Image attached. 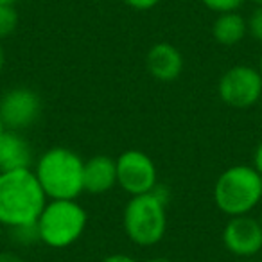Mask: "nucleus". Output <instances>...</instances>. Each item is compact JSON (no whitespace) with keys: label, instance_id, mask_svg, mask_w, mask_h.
Instances as JSON below:
<instances>
[{"label":"nucleus","instance_id":"nucleus-18","mask_svg":"<svg viewBox=\"0 0 262 262\" xmlns=\"http://www.w3.org/2000/svg\"><path fill=\"white\" fill-rule=\"evenodd\" d=\"M101 262H139V260L133 258L131 255H126V253H113V255L104 257Z\"/></svg>","mask_w":262,"mask_h":262},{"label":"nucleus","instance_id":"nucleus-13","mask_svg":"<svg viewBox=\"0 0 262 262\" xmlns=\"http://www.w3.org/2000/svg\"><path fill=\"white\" fill-rule=\"evenodd\" d=\"M248 24L239 11L221 13L212 24V36L223 47H235L246 38Z\"/></svg>","mask_w":262,"mask_h":262},{"label":"nucleus","instance_id":"nucleus-7","mask_svg":"<svg viewBox=\"0 0 262 262\" xmlns=\"http://www.w3.org/2000/svg\"><path fill=\"white\" fill-rule=\"evenodd\" d=\"M117 164V185L129 196L151 192L158 187L157 165L149 155L139 149H127L120 153Z\"/></svg>","mask_w":262,"mask_h":262},{"label":"nucleus","instance_id":"nucleus-9","mask_svg":"<svg viewBox=\"0 0 262 262\" xmlns=\"http://www.w3.org/2000/svg\"><path fill=\"white\" fill-rule=\"evenodd\" d=\"M223 244L226 251L235 257H253L262 250V225L258 219L235 215L226 221L223 228Z\"/></svg>","mask_w":262,"mask_h":262},{"label":"nucleus","instance_id":"nucleus-27","mask_svg":"<svg viewBox=\"0 0 262 262\" xmlns=\"http://www.w3.org/2000/svg\"><path fill=\"white\" fill-rule=\"evenodd\" d=\"M258 102H260V108H262V97H260V101H258Z\"/></svg>","mask_w":262,"mask_h":262},{"label":"nucleus","instance_id":"nucleus-28","mask_svg":"<svg viewBox=\"0 0 262 262\" xmlns=\"http://www.w3.org/2000/svg\"><path fill=\"white\" fill-rule=\"evenodd\" d=\"M258 221H260V225H262V215H260V219H258Z\"/></svg>","mask_w":262,"mask_h":262},{"label":"nucleus","instance_id":"nucleus-5","mask_svg":"<svg viewBox=\"0 0 262 262\" xmlns=\"http://www.w3.org/2000/svg\"><path fill=\"white\" fill-rule=\"evenodd\" d=\"M88 225V214L76 200H49L36 225L38 241L49 248H69L79 241Z\"/></svg>","mask_w":262,"mask_h":262},{"label":"nucleus","instance_id":"nucleus-10","mask_svg":"<svg viewBox=\"0 0 262 262\" xmlns=\"http://www.w3.org/2000/svg\"><path fill=\"white\" fill-rule=\"evenodd\" d=\"M146 69L157 81L169 83L183 72V56L169 41H158L147 51Z\"/></svg>","mask_w":262,"mask_h":262},{"label":"nucleus","instance_id":"nucleus-21","mask_svg":"<svg viewBox=\"0 0 262 262\" xmlns=\"http://www.w3.org/2000/svg\"><path fill=\"white\" fill-rule=\"evenodd\" d=\"M4 67H6V51H4V47H2V43H0V74H2Z\"/></svg>","mask_w":262,"mask_h":262},{"label":"nucleus","instance_id":"nucleus-11","mask_svg":"<svg viewBox=\"0 0 262 262\" xmlns=\"http://www.w3.org/2000/svg\"><path fill=\"white\" fill-rule=\"evenodd\" d=\"M117 185V164L115 158L108 155H95L84 160L83 169V190L88 194H106Z\"/></svg>","mask_w":262,"mask_h":262},{"label":"nucleus","instance_id":"nucleus-12","mask_svg":"<svg viewBox=\"0 0 262 262\" xmlns=\"http://www.w3.org/2000/svg\"><path fill=\"white\" fill-rule=\"evenodd\" d=\"M33 151L20 131L6 129L0 135V172L31 169Z\"/></svg>","mask_w":262,"mask_h":262},{"label":"nucleus","instance_id":"nucleus-2","mask_svg":"<svg viewBox=\"0 0 262 262\" xmlns=\"http://www.w3.org/2000/svg\"><path fill=\"white\" fill-rule=\"evenodd\" d=\"M84 160L69 147H51L36 162L34 174L47 200H77L83 190Z\"/></svg>","mask_w":262,"mask_h":262},{"label":"nucleus","instance_id":"nucleus-8","mask_svg":"<svg viewBox=\"0 0 262 262\" xmlns=\"http://www.w3.org/2000/svg\"><path fill=\"white\" fill-rule=\"evenodd\" d=\"M41 113V99L27 86L11 88L0 97V119L9 131L31 127Z\"/></svg>","mask_w":262,"mask_h":262},{"label":"nucleus","instance_id":"nucleus-26","mask_svg":"<svg viewBox=\"0 0 262 262\" xmlns=\"http://www.w3.org/2000/svg\"><path fill=\"white\" fill-rule=\"evenodd\" d=\"M258 72L262 74V54H260V61H258Z\"/></svg>","mask_w":262,"mask_h":262},{"label":"nucleus","instance_id":"nucleus-4","mask_svg":"<svg viewBox=\"0 0 262 262\" xmlns=\"http://www.w3.org/2000/svg\"><path fill=\"white\" fill-rule=\"evenodd\" d=\"M262 201V178L253 165H232L217 176L214 203L228 217L246 215Z\"/></svg>","mask_w":262,"mask_h":262},{"label":"nucleus","instance_id":"nucleus-15","mask_svg":"<svg viewBox=\"0 0 262 262\" xmlns=\"http://www.w3.org/2000/svg\"><path fill=\"white\" fill-rule=\"evenodd\" d=\"M246 0H201V4L205 6L210 11L217 13H232V11H239V8L244 4Z\"/></svg>","mask_w":262,"mask_h":262},{"label":"nucleus","instance_id":"nucleus-25","mask_svg":"<svg viewBox=\"0 0 262 262\" xmlns=\"http://www.w3.org/2000/svg\"><path fill=\"white\" fill-rule=\"evenodd\" d=\"M4 131H6L4 122H2V119H0V135H2V133H4Z\"/></svg>","mask_w":262,"mask_h":262},{"label":"nucleus","instance_id":"nucleus-6","mask_svg":"<svg viewBox=\"0 0 262 262\" xmlns=\"http://www.w3.org/2000/svg\"><path fill=\"white\" fill-rule=\"evenodd\" d=\"M217 92L221 101L230 108H251L262 97V74L250 65L230 67L219 79Z\"/></svg>","mask_w":262,"mask_h":262},{"label":"nucleus","instance_id":"nucleus-16","mask_svg":"<svg viewBox=\"0 0 262 262\" xmlns=\"http://www.w3.org/2000/svg\"><path fill=\"white\" fill-rule=\"evenodd\" d=\"M248 24V34L253 40L262 41V8H255L250 18L246 20Z\"/></svg>","mask_w":262,"mask_h":262},{"label":"nucleus","instance_id":"nucleus-22","mask_svg":"<svg viewBox=\"0 0 262 262\" xmlns=\"http://www.w3.org/2000/svg\"><path fill=\"white\" fill-rule=\"evenodd\" d=\"M147 262H171L167 257H153V258H149Z\"/></svg>","mask_w":262,"mask_h":262},{"label":"nucleus","instance_id":"nucleus-14","mask_svg":"<svg viewBox=\"0 0 262 262\" xmlns=\"http://www.w3.org/2000/svg\"><path fill=\"white\" fill-rule=\"evenodd\" d=\"M18 27V13L15 6H0V40L11 36Z\"/></svg>","mask_w":262,"mask_h":262},{"label":"nucleus","instance_id":"nucleus-29","mask_svg":"<svg viewBox=\"0 0 262 262\" xmlns=\"http://www.w3.org/2000/svg\"><path fill=\"white\" fill-rule=\"evenodd\" d=\"M260 178H262V176H260Z\"/></svg>","mask_w":262,"mask_h":262},{"label":"nucleus","instance_id":"nucleus-23","mask_svg":"<svg viewBox=\"0 0 262 262\" xmlns=\"http://www.w3.org/2000/svg\"><path fill=\"white\" fill-rule=\"evenodd\" d=\"M16 0H0V6H13Z\"/></svg>","mask_w":262,"mask_h":262},{"label":"nucleus","instance_id":"nucleus-20","mask_svg":"<svg viewBox=\"0 0 262 262\" xmlns=\"http://www.w3.org/2000/svg\"><path fill=\"white\" fill-rule=\"evenodd\" d=\"M0 262H24V258L13 251H0Z\"/></svg>","mask_w":262,"mask_h":262},{"label":"nucleus","instance_id":"nucleus-17","mask_svg":"<svg viewBox=\"0 0 262 262\" xmlns=\"http://www.w3.org/2000/svg\"><path fill=\"white\" fill-rule=\"evenodd\" d=\"M158 2H160V0H124V4L133 9H139V11L153 9L155 6H158Z\"/></svg>","mask_w":262,"mask_h":262},{"label":"nucleus","instance_id":"nucleus-24","mask_svg":"<svg viewBox=\"0 0 262 262\" xmlns=\"http://www.w3.org/2000/svg\"><path fill=\"white\" fill-rule=\"evenodd\" d=\"M255 4V8H262V0H251Z\"/></svg>","mask_w":262,"mask_h":262},{"label":"nucleus","instance_id":"nucleus-3","mask_svg":"<svg viewBox=\"0 0 262 262\" xmlns=\"http://www.w3.org/2000/svg\"><path fill=\"white\" fill-rule=\"evenodd\" d=\"M122 226L127 239L137 246H155L167 230V208L164 190H155L140 196H131L124 207Z\"/></svg>","mask_w":262,"mask_h":262},{"label":"nucleus","instance_id":"nucleus-1","mask_svg":"<svg viewBox=\"0 0 262 262\" xmlns=\"http://www.w3.org/2000/svg\"><path fill=\"white\" fill-rule=\"evenodd\" d=\"M47 201L33 169L0 172V225L13 230L34 226Z\"/></svg>","mask_w":262,"mask_h":262},{"label":"nucleus","instance_id":"nucleus-19","mask_svg":"<svg viewBox=\"0 0 262 262\" xmlns=\"http://www.w3.org/2000/svg\"><path fill=\"white\" fill-rule=\"evenodd\" d=\"M253 167L258 174L262 176V140L258 142V146L255 147V153H253Z\"/></svg>","mask_w":262,"mask_h":262}]
</instances>
